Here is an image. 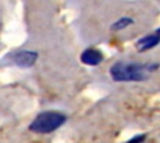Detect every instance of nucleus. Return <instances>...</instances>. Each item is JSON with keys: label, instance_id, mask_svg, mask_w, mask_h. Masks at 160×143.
<instances>
[{"label": "nucleus", "instance_id": "1", "mask_svg": "<svg viewBox=\"0 0 160 143\" xmlns=\"http://www.w3.org/2000/svg\"><path fill=\"white\" fill-rule=\"evenodd\" d=\"M158 63H138L119 61L115 62L109 73L115 82H141L149 78V73L158 70Z\"/></svg>", "mask_w": 160, "mask_h": 143}, {"label": "nucleus", "instance_id": "2", "mask_svg": "<svg viewBox=\"0 0 160 143\" xmlns=\"http://www.w3.org/2000/svg\"><path fill=\"white\" fill-rule=\"evenodd\" d=\"M66 114L58 111H44L40 112L29 124V131L38 134H48L59 129L65 122Z\"/></svg>", "mask_w": 160, "mask_h": 143}, {"label": "nucleus", "instance_id": "3", "mask_svg": "<svg viewBox=\"0 0 160 143\" xmlns=\"http://www.w3.org/2000/svg\"><path fill=\"white\" fill-rule=\"evenodd\" d=\"M38 52L35 51H29V50H21L18 51L14 56H12V61L16 66L22 67V68H28L34 66V63L38 60Z\"/></svg>", "mask_w": 160, "mask_h": 143}, {"label": "nucleus", "instance_id": "4", "mask_svg": "<svg viewBox=\"0 0 160 143\" xmlns=\"http://www.w3.org/2000/svg\"><path fill=\"white\" fill-rule=\"evenodd\" d=\"M102 58H104L102 52L100 50H96V48H92V47L84 50L80 55L81 62L88 65V66H96L102 61Z\"/></svg>", "mask_w": 160, "mask_h": 143}, {"label": "nucleus", "instance_id": "5", "mask_svg": "<svg viewBox=\"0 0 160 143\" xmlns=\"http://www.w3.org/2000/svg\"><path fill=\"white\" fill-rule=\"evenodd\" d=\"M158 44H160V35L158 34H150V35H145L144 37L139 39L135 44L136 50L140 52L148 51L150 48H154Z\"/></svg>", "mask_w": 160, "mask_h": 143}, {"label": "nucleus", "instance_id": "6", "mask_svg": "<svg viewBox=\"0 0 160 143\" xmlns=\"http://www.w3.org/2000/svg\"><path fill=\"white\" fill-rule=\"evenodd\" d=\"M132 22H134V20H132L131 17H129V16H122V17L118 19V20L110 26V29H111L112 31L124 30V29H126L128 26H130Z\"/></svg>", "mask_w": 160, "mask_h": 143}, {"label": "nucleus", "instance_id": "7", "mask_svg": "<svg viewBox=\"0 0 160 143\" xmlns=\"http://www.w3.org/2000/svg\"><path fill=\"white\" fill-rule=\"evenodd\" d=\"M145 139H146V133H141V134H135L132 138H130L124 143H144Z\"/></svg>", "mask_w": 160, "mask_h": 143}, {"label": "nucleus", "instance_id": "8", "mask_svg": "<svg viewBox=\"0 0 160 143\" xmlns=\"http://www.w3.org/2000/svg\"><path fill=\"white\" fill-rule=\"evenodd\" d=\"M155 34H158V35H160V27H159V29H156V31H155Z\"/></svg>", "mask_w": 160, "mask_h": 143}]
</instances>
